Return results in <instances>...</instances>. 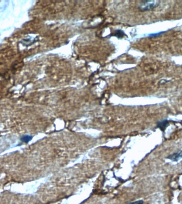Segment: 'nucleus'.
<instances>
[{"label":"nucleus","instance_id":"1","mask_svg":"<svg viewBox=\"0 0 182 204\" xmlns=\"http://www.w3.org/2000/svg\"><path fill=\"white\" fill-rule=\"evenodd\" d=\"M160 1H143L139 5V9L143 11L151 10L159 6Z\"/></svg>","mask_w":182,"mask_h":204},{"label":"nucleus","instance_id":"2","mask_svg":"<svg viewBox=\"0 0 182 204\" xmlns=\"http://www.w3.org/2000/svg\"><path fill=\"white\" fill-rule=\"evenodd\" d=\"M167 158L174 162H177L180 159L182 158V151H180L177 153H174L169 156Z\"/></svg>","mask_w":182,"mask_h":204},{"label":"nucleus","instance_id":"3","mask_svg":"<svg viewBox=\"0 0 182 204\" xmlns=\"http://www.w3.org/2000/svg\"><path fill=\"white\" fill-rule=\"evenodd\" d=\"M33 139V137L31 136L25 135L23 136L20 138L21 140L24 143H28L31 140Z\"/></svg>","mask_w":182,"mask_h":204},{"label":"nucleus","instance_id":"4","mask_svg":"<svg viewBox=\"0 0 182 204\" xmlns=\"http://www.w3.org/2000/svg\"><path fill=\"white\" fill-rule=\"evenodd\" d=\"M168 125V122L167 120H164L163 121H162L161 122L158 123V127H159L161 129L164 130V129H165L167 127Z\"/></svg>","mask_w":182,"mask_h":204},{"label":"nucleus","instance_id":"5","mask_svg":"<svg viewBox=\"0 0 182 204\" xmlns=\"http://www.w3.org/2000/svg\"><path fill=\"white\" fill-rule=\"evenodd\" d=\"M143 201L142 200H140L132 202V203H128V204H143Z\"/></svg>","mask_w":182,"mask_h":204}]
</instances>
